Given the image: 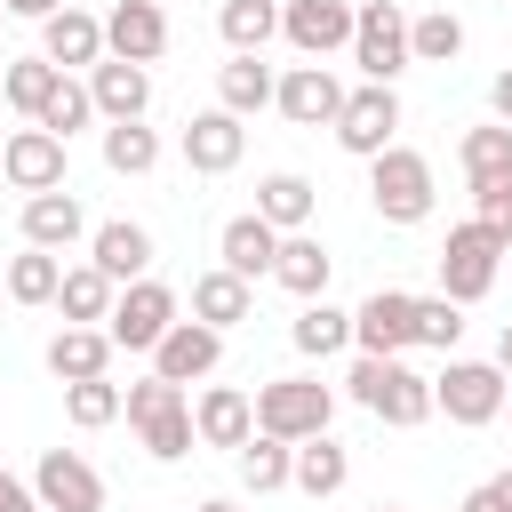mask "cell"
I'll return each instance as SVG.
<instances>
[{"label": "cell", "mask_w": 512, "mask_h": 512, "mask_svg": "<svg viewBox=\"0 0 512 512\" xmlns=\"http://www.w3.org/2000/svg\"><path fill=\"white\" fill-rule=\"evenodd\" d=\"M344 392L376 416V424H392V432H416L424 416H432V376H416L400 352L392 360H376V352H360L352 368H344Z\"/></svg>", "instance_id": "cell-1"}, {"label": "cell", "mask_w": 512, "mask_h": 512, "mask_svg": "<svg viewBox=\"0 0 512 512\" xmlns=\"http://www.w3.org/2000/svg\"><path fill=\"white\" fill-rule=\"evenodd\" d=\"M432 200H440V184H432V160L416 152V144H384L376 160H368V208L384 216V224H424L432 216Z\"/></svg>", "instance_id": "cell-2"}, {"label": "cell", "mask_w": 512, "mask_h": 512, "mask_svg": "<svg viewBox=\"0 0 512 512\" xmlns=\"http://www.w3.org/2000/svg\"><path fill=\"white\" fill-rule=\"evenodd\" d=\"M120 416L136 424V440H144V456H152V464H176V456H192V440H200L192 400H184V384H168V376L128 384V408H120Z\"/></svg>", "instance_id": "cell-3"}, {"label": "cell", "mask_w": 512, "mask_h": 512, "mask_svg": "<svg viewBox=\"0 0 512 512\" xmlns=\"http://www.w3.org/2000/svg\"><path fill=\"white\" fill-rule=\"evenodd\" d=\"M504 400H512V376H504L496 360H456V352H448V368L432 376V408H440L448 424H464V432L496 424Z\"/></svg>", "instance_id": "cell-4"}, {"label": "cell", "mask_w": 512, "mask_h": 512, "mask_svg": "<svg viewBox=\"0 0 512 512\" xmlns=\"http://www.w3.org/2000/svg\"><path fill=\"white\" fill-rule=\"evenodd\" d=\"M496 264H504V240H496L480 216L448 224V240H440V296H456V304H480V296L496 288Z\"/></svg>", "instance_id": "cell-5"}, {"label": "cell", "mask_w": 512, "mask_h": 512, "mask_svg": "<svg viewBox=\"0 0 512 512\" xmlns=\"http://www.w3.org/2000/svg\"><path fill=\"white\" fill-rule=\"evenodd\" d=\"M328 416H336V392L320 376H272V384H256V432L312 440V432H328Z\"/></svg>", "instance_id": "cell-6"}, {"label": "cell", "mask_w": 512, "mask_h": 512, "mask_svg": "<svg viewBox=\"0 0 512 512\" xmlns=\"http://www.w3.org/2000/svg\"><path fill=\"white\" fill-rule=\"evenodd\" d=\"M352 64L360 80H400L416 56H408V8L400 0H360V24H352Z\"/></svg>", "instance_id": "cell-7"}, {"label": "cell", "mask_w": 512, "mask_h": 512, "mask_svg": "<svg viewBox=\"0 0 512 512\" xmlns=\"http://www.w3.org/2000/svg\"><path fill=\"white\" fill-rule=\"evenodd\" d=\"M168 328H176V288H168V280H152V272H144V280H128V288L112 296L104 336H112L120 352H152Z\"/></svg>", "instance_id": "cell-8"}, {"label": "cell", "mask_w": 512, "mask_h": 512, "mask_svg": "<svg viewBox=\"0 0 512 512\" xmlns=\"http://www.w3.org/2000/svg\"><path fill=\"white\" fill-rule=\"evenodd\" d=\"M352 24H360L352 0H280V40L304 64H328L336 48H352Z\"/></svg>", "instance_id": "cell-9"}, {"label": "cell", "mask_w": 512, "mask_h": 512, "mask_svg": "<svg viewBox=\"0 0 512 512\" xmlns=\"http://www.w3.org/2000/svg\"><path fill=\"white\" fill-rule=\"evenodd\" d=\"M336 144H344L352 160H376L384 144H400V96H392L384 80H360V88L344 96V112H336Z\"/></svg>", "instance_id": "cell-10"}, {"label": "cell", "mask_w": 512, "mask_h": 512, "mask_svg": "<svg viewBox=\"0 0 512 512\" xmlns=\"http://www.w3.org/2000/svg\"><path fill=\"white\" fill-rule=\"evenodd\" d=\"M32 488H40V512H104V480L80 448H40Z\"/></svg>", "instance_id": "cell-11"}, {"label": "cell", "mask_w": 512, "mask_h": 512, "mask_svg": "<svg viewBox=\"0 0 512 512\" xmlns=\"http://www.w3.org/2000/svg\"><path fill=\"white\" fill-rule=\"evenodd\" d=\"M344 96H352V88H344V80H336L328 64H288V72H280V96H272V104H280V120H288V128H336Z\"/></svg>", "instance_id": "cell-12"}, {"label": "cell", "mask_w": 512, "mask_h": 512, "mask_svg": "<svg viewBox=\"0 0 512 512\" xmlns=\"http://www.w3.org/2000/svg\"><path fill=\"white\" fill-rule=\"evenodd\" d=\"M176 152H184V168L192 176H232L240 168V152H248V128H240V112H192L184 120V136H176Z\"/></svg>", "instance_id": "cell-13"}, {"label": "cell", "mask_w": 512, "mask_h": 512, "mask_svg": "<svg viewBox=\"0 0 512 512\" xmlns=\"http://www.w3.org/2000/svg\"><path fill=\"white\" fill-rule=\"evenodd\" d=\"M0 176H8L24 200H32V192H64V136L40 128V120L16 128V136L0 144Z\"/></svg>", "instance_id": "cell-14"}, {"label": "cell", "mask_w": 512, "mask_h": 512, "mask_svg": "<svg viewBox=\"0 0 512 512\" xmlns=\"http://www.w3.org/2000/svg\"><path fill=\"white\" fill-rule=\"evenodd\" d=\"M352 344L376 352V360L408 352V344H416V296H408V288H376V296L352 312Z\"/></svg>", "instance_id": "cell-15"}, {"label": "cell", "mask_w": 512, "mask_h": 512, "mask_svg": "<svg viewBox=\"0 0 512 512\" xmlns=\"http://www.w3.org/2000/svg\"><path fill=\"white\" fill-rule=\"evenodd\" d=\"M216 360H224V328H208V320H176L152 344V376H168V384H200V376H216Z\"/></svg>", "instance_id": "cell-16"}, {"label": "cell", "mask_w": 512, "mask_h": 512, "mask_svg": "<svg viewBox=\"0 0 512 512\" xmlns=\"http://www.w3.org/2000/svg\"><path fill=\"white\" fill-rule=\"evenodd\" d=\"M104 56L160 64V56H168V8H160V0H112V16H104Z\"/></svg>", "instance_id": "cell-17"}, {"label": "cell", "mask_w": 512, "mask_h": 512, "mask_svg": "<svg viewBox=\"0 0 512 512\" xmlns=\"http://www.w3.org/2000/svg\"><path fill=\"white\" fill-rule=\"evenodd\" d=\"M40 56L56 64V72H96L104 64V16H88V8H56L48 24H40Z\"/></svg>", "instance_id": "cell-18"}, {"label": "cell", "mask_w": 512, "mask_h": 512, "mask_svg": "<svg viewBox=\"0 0 512 512\" xmlns=\"http://www.w3.org/2000/svg\"><path fill=\"white\" fill-rule=\"evenodd\" d=\"M192 424H200V448H248L256 440V392H240V384H208L200 400H192Z\"/></svg>", "instance_id": "cell-19"}, {"label": "cell", "mask_w": 512, "mask_h": 512, "mask_svg": "<svg viewBox=\"0 0 512 512\" xmlns=\"http://www.w3.org/2000/svg\"><path fill=\"white\" fill-rule=\"evenodd\" d=\"M88 96H96V120H144V112H152V64L104 56V64L88 72Z\"/></svg>", "instance_id": "cell-20"}, {"label": "cell", "mask_w": 512, "mask_h": 512, "mask_svg": "<svg viewBox=\"0 0 512 512\" xmlns=\"http://www.w3.org/2000/svg\"><path fill=\"white\" fill-rule=\"evenodd\" d=\"M280 224H264L256 208L248 216H232L224 232H216V256H224V272H240V280H272V264H280Z\"/></svg>", "instance_id": "cell-21"}, {"label": "cell", "mask_w": 512, "mask_h": 512, "mask_svg": "<svg viewBox=\"0 0 512 512\" xmlns=\"http://www.w3.org/2000/svg\"><path fill=\"white\" fill-rule=\"evenodd\" d=\"M24 240L32 248H72V240H88V208H80V192L64 184V192H32L24 200Z\"/></svg>", "instance_id": "cell-22"}, {"label": "cell", "mask_w": 512, "mask_h": 512, "mask_svg": "<svg viewBox=\"0 0 512 512\" xmlns=\"http://www.w3.org/2000/svg\"><path fill=\"white\" fill-rule=\"evenodd\" d=\"M88 264H104V272L128 288V280H144V272H152V232H144V224H128V216H112V224H96V232H88Z\"/></svg>", "instance_id": "cell-23"}, {"label": "cell", "mask_w": 512, "mask_h": 512, "mask_svg": "<svg viewBox=\"0 0 512 512\" xmlns=\"http://www.w3.org/2000/svg\"><path fill=\"white\" fill-rule=\"evenodd\" d=\"M112 296H120V280H112L104 264H64L56 312H64V328H104V320H112Z\"/></svg>", "instance_id": "cell-24"}, {"label": "cell", "mask_w": 512, "mask_h": 512, "mask_svg": "<svg viewBox=\"0 0 512 512\" xmlns=\"http://www.w3.org/2000/svg\"><path fill=\"white\" fill-rule=\"evenodd\" d=\"M256 216H264V224H280V232H304V224L320 216V184H312V176H296V168H272V176L256 184Z\"/></svg>", "instance_id": "cell-25"}, {"label": "cell", "mask_w": 512, "mask_h": 512, "mask_svg": "<svg viewBox=\"0 0 512 512\" xmlns=\"http://www.w3.org/2000/svg\"><path fill=\"white\" fill-rule=\"evenodd\" d=\"M328 272H336V256L312 240V232H288L280 240V264H272V280L296 296V304H312V296H328Z\"/></svg>", "instance_id": "cell-26"}, {"label": "cell", "mask_w": 512, "mask_h": 512, "mask_svg": "<svg viewBox=\"0 0 512 512\" xmlns=\"http://www.w3.org/2000/svg\"><path fill=\"white\" fill-rule=\"evenodd\" d=\"M256 312V280H240V272H200L192 280V320H208V328H240Z\"/></svg>", "instance_id": "cell-27"}, {"label": "cell", "mask_w": 512, "mask_h": 512, "mask_svg": "<svg viewBox=\"0 0 512 512\" xmlns=\"http://www.w3.org/2000/svg\"><path fill=\"white\" fill-rule=\"evenodd\" d=\"M112 352H120V344H112L104 328H56V336H48V376H56V384L104 376V368H112Z\"/></svg>", "instance_id": "cell-28"}, {"label": "cell", "mask_w": 512, "mask_h": 512, "mask_svg": "<svg viewBox=\"0 0 512 512\" xmlns=\"http://www.w3.org/2000/svg\"><path fill=\"white\" fill-rule=\"evenodd\" d=\"M272 96H280V72H272L264 56H232V64H216V104H224V112L248 120V112H264Z\"/></svg>", "instance_id": "cell-29"}, {"label": "cell", "mask_w": 512, "mask_h": 512, "mask_svg": "<svg viewBox=\"0 0 512 512\" xmlns=\"http://www.w3.org/2000/svg\"><path fill=\"white\" fill-rule=\"evenodd\" d=\"M240 488L248 496H272V488H296V440H280V432H256L240 456Z\"/></svg>", "instance_id": "cell-30"}, {"label": "cell", "mask_w": 512, "mask_h": 512, "mask_svg": "<svg viewBox=\"0 0 512 512\" xmlns=\"http://www.w3.org/2000/svg\"><path fill=\"white\" fill-rule=\"evenodd\" d=\"M216 32H224L232 56H264L280 40V0H224L216 8Z\"/></svg>", "instance_id": "cell-31"}, {"label": "cell", "mask_w": 512, "mask_h": 512, "mask_svg": "<svg viewBox=\"0 0 512 512\" xmlns=\"http://www.w3.org/2000/svg\"><path fill=\"white\" fill-rule=\"evenodd\" d=\"M456 168H464V184H496V176H512V120H480V128H464V136H456Z\"/></svg>", "instance_id": "cell-32"}, {"label": "cell", "mask_w": 512, "mask_h": 512, "mask_svg": "<svg viewBox=\"0 0 512 512\" xmlns=\"http://www.w3.org/2000/svg\"><path fill=\"white\" fill-rule=\"evenodd\" d=\"M288 344H296L304 360H328V352H344V344H352V312H336L328 296H312V304L288 320Z\"/></svg>", "instance_id": "cell-33"}, {"label": "cell", "mask_w": 512, "mask_h": 512, "mask_svg": "<svg viewBox=\"0 0 512 512\" xmlns=\"http://www.w3.org/2000/svg\"><path fill=\"white\" fill-rule=\"evenodd\" d=\"M56 288H64V256L24 240V256H8V304H56Z\"/></svg>", "instance_id": "cell-34"}, {"label": "cell", "mask_w": 512, "mask_h": 512, "mask_svg": "<svg viewBox=\"0 0 512 512\" xmlns=\"http://www.w3.org/2000/svg\"><path fill=\"white\" fill-rule=\"evenodd\" d=\"M104 168L112 176H152L160 168V136L144 120H104Z\"/></svg>", "instance_id": "cell-35"}, {"label": "cell", "mask_w": 512, "mask_h": 512, "mask_svg": "<svg viewBox=\"0 0 512 512\" xmlns=\"http://www.w3.org/2000/svg\"><path fill=\"white\" fill-rule=\"evenodd\" d=\"M352 480V456L328 440V432H312V440H296V488L304 496H336Z\"/></svg>", "instance_id": "cell-36"}, {"label": "cell", "mask_w": 512, "mask_h": 512, "mask_svg": "<svg viewBox=\"0 0 512 512\" xmlns=\"http://www.w3.org/2000/svg\"><path fill=\"white\" fill-rule=\"evenodd\" d=\"M120 408H128V392H120L112 376H80V384H64V416H72L80 432H104V424H120Z\"/></svg>", "instance_id": "cell-37"}, {"label": "cell", "mask_w": 512, "mask_h": 512, "mask_svg": "<svg viewBox=\"0 0 512 512\" xmlns=\"http://www.w3.org/2000/svg\"><path fill=\"white\" fill-rule=\"evenodd\" d=\"M408 56H416V64H456V56H464V24H456L448 8L408 16Z\"/></svg>", "instance_id": "cell-38"}, {"label": "cell", "mask_w": 512, "mask_h": 512, "mask_svg": "<svg viewBox=\"0 0 512 512\" xmlns=\"http://www.w3.org/2000/svg\"><path fill=\"white\" fill-rule=\"evenodd\" d=\"M96 120V96H88V80H72V72H56V88H48V104H40V128H56L64 144L80 136Z\"/></svg>", "instance_id": "cell-39"}, {"label": "cell", "mask_w": 512, "mask_h": 512, "mask_svg": "<svg viewBox=\"0 0 512 512\" xmlns=\"http://www.w3.org/2000/svg\"><path fill=\"white\" fill-rule=\"evenodd\" d=\"M0 88H8V104H16L24 120H40V104H48V88H56V64H48V56H16V64L0 72Z\"/></svg>", "instance_id": "cell-40"}, {"label": "cell", "mask_w": 512, "mask_h": 512, "mask_svg": "<svg viewBox=\"0 0 512 512\" xmlns=\"http://www.w3.org/2000/svg\"><path fill=\"white\" fill-rule=\"evenodd\" d=\"M456 336H464V304L456 296H416V344L456 352Z\"/></svg>", "instance_id": "cell-41"}, {"label": "cell", "mask_w": 512, "mask_h": 512, "mask_svg": "<svg viewBox=\"0 0 512 512\" xmlns=\"http://www.w3.org/2000/svg\"><path fill=\"white\" fill-rule=\"evenodd\" d=\"M472 216L512 248V176H496V184H472Z\"/></svg>", "instance_id": "cell-42"}, {"label": "cell", "mask_w": 512, "mask_h": 512, "mask_svg": "<svg viewBox=\"0 0 512 512\" xmlns=\"http://www.w3.org/2000/svg\"><path fill=\"white\" fill-rule=\"evenodd\" d=\"M456 512H512V472H496V480H480Z\"/></svg>", "instance_id": "cell-43"}, {"label": "cell", "mask_w": 512, "mask_h": 512, "mask_svg": "<svg viewBox=\"0 0 512 512\" xmlns=\"http://www.w3.org/2000/svg\"><path fill=\"white\" fill-rule=\"evenodd\" d=\"M0 512H40V488L16 480V472H0Z\"/></svg>", "instance_id": "cell-44"}, {"label": "cell", "mask_w": 512, "mask_h": 512, "mask_svg": "<svg viewBox=\"0 0 512 512\" xmlns=\"http://www.w3.org/2000/svg\"><path fill=\"white\" fill-rule=\"evenodd\" d=\"M488 112H496V120H512V64L488 80Z\"/></svg>", "instance_id": "cell-45"}, {"label": "cell", "mask_w": 512, "mask_h": 512, "mask_svg": "<svg viewBox=\"0 0 512 512\" xmlns=\"http://www.w3.org/2000/svg\"><path fill=\"white\" fill-rule=\"evenodd\" d=\"M56 8H64V0H8V16H32V24H48Z\"/></svg>", "instance_id": "cell-46"}, {"label": "cell", "mask_w": 512, "mask_h": 512, "mask_svg": "<svg viewBox=\"0 0 512 512\" xmlns=\"http://www.w3.org/2000/svg\"><path fill=\"white\" fill-rule=\"evenodd\" d=\"M496 368L512 376V320H504V336H496Z\"/></svg>", "instance_id": "cell-47"}, {"label": "cell", "mask_w": 512, "mask_h": 512, "mask_svg": "<svg viewBox=\"0 0 512 512\" xmlns=\"http://www.w3.org/2000/svg\"><path fill=\"white\" fill-rule=\"evenodd\" d=\"M192 512H240V504H232V496H200Z\"/></svg>", "instance_id": "cell-48"}, {"label": "cell", "mask_w": 512, "mask_h": 512, "mask_svg": "<svg viewBox=\"0 0 512 512\" xmlns=\"http://www.w3.org/2000/svg\"><path fill=\"white\" fill-rule=\"evenodd\" d=\"M376 512H408V504H376Z\"/></svg>", "instance_id": "cell-49"}, {"label": "cell", "mask_w": 512, "mask_h": 512, "mask_svg": "<svg viewBox=\"0 0 512 512\" xmlns=\"http://www.w3.org/2000/svg\"><path fill=\"white\" fill-rule=\"evenodd\" d=\"M0 296H8V272H0Z\"/></svg>", "instance_id": "cell-50"}, {"label": "cell", "mask_w": 512, "mask_h": 512, "mask_svg": "<svg viewBox=\"0 0 512 512\" xmlns=\"http://www.w3.org/2000/svg\"><path fill=\"white\" fill-rule=\"evenodd\" d=\"M504 416H512V400H504Z\"/></svg>", "instance_id": "cell-51"}, {"label": "cell", "mask_w": 512, "mask_h": 512, "mask_svg": "<svg viewBox=\"0 0 512 512\" xmlns=\"http://www.w3.org/2000/svg\"><path fill=\"white\" fill-rule=\"evenodd\" d=\"M0 16H8V0H0Z\"/></svg>", "instance_id": "cell-52"}, {"label": "cell", "mask_w": 512, "mask_h": 512, "mask_svg": "<svg viewBox=\"0 0 512 512\" xmlns=\"http://www.w3.org/2000/svg\"><path fill=\"white\" fill-rule=\"evenodd\" d=\"M160 8H168V0H160Z\"/></svg>", "instance_id": "cell-53"}, {"label": "cell", "mask_w": 512, "mask_h": 512, "mask_svg": "<svg viewBox=\"0 0 512 512\" xmlns=\"http://www.w3.org/2000/svg\"><path fill=\"white\" fill-rule=\"evenodd\" d=\"M0 144H8V136H0Z\"/></svg>", "instance_id": "cell-54"}]
</instances>
